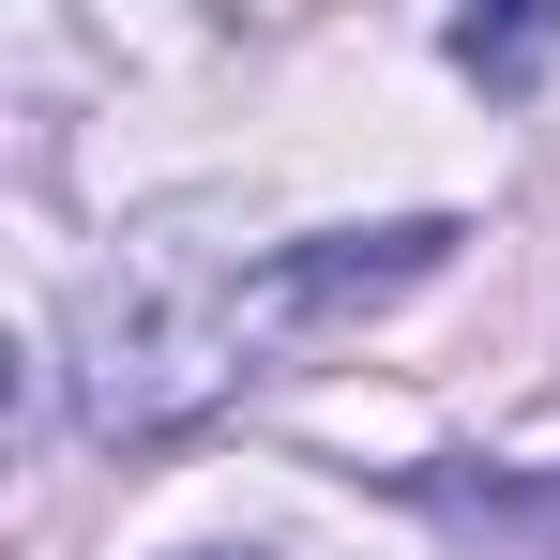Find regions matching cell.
Returning a JSON list of instances; mask_svg holds the SVG:
<instances>
[{"label": "cell", "instance_id": "cell-1", "mask_svg": "<svg viewBox=\"0 0 560 560\" xmlns=\"http://www.w3.org/2000/svg\"><path fill=\"white\" fill-rule=\"evenodd\" d=\"M440 258H455V212L303 228V243H243V258L152 228V243H121V258L77 288V409H92L106 440H167V424H197V409H228L273 349L364 318V303H394V288H424Z\"/></svg>", "mask_w": 560, "mask_h": 560}, {"label": "cell", "instance_id": "cell-2", "mask_svg": "<svg viewBox=\"0 0 560 560\" xmlns=\"http://www.w3.org/2000/svg\"><path fill=\"white\" fill-rule=\"evenodd\" d=\"M409 500H424V515H469V530H500V546H546V560H560V469H409Z\"/></svg>", "mask_w": 560, "mask_h": 560}, {"label": "cell", "instance_id": "cell-3", "mask_svg": "<svg viewBox=\"0 0 560 560\" xmlns=\"http://www.w3.org/2000/svg\"><path fill=\"white\" fill-rule=\"evenodd\" d=\"M455 61L515 92V77H546V61H560V15H500V31H485V15H455Z\"/></svg>", "mask_w": 560, "mask_h": 560}, {"label": "cell", "instance_id": "cell-4", "mask_svg": "<svg viewBox=\"0 0 560 560\" xmlns=\"http://www.w3.org/2000/svg\"><path fill=\"white\" fill-rule=\"evenodd\" d=\"M183 560H273V546H183Z\"/></svg>", "mask_w": 560, "mask_h": 560}]
</instances>
